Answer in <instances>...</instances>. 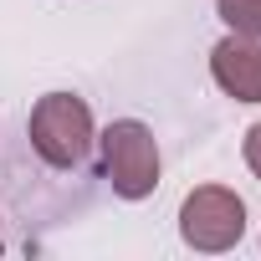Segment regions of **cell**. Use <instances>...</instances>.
Returning a JSON list of instances; mask_svg holds the SVG:
<instances>
[{
	"mask_svg": "<svg viewBox=\"0 0 261 261\" xmlns=\"http://www.w3.org/2000/svg\"><path fill=\"white\" fill-rule=\"evenodd\" d=\"M0 246H6V241H0Z\"/></svg>",
	"mask_w": 261,
	"mask_h": 261,
	"instance_id": "obj_7",
	"label": "cell"
},
{
	"mask_svg": "<svg viewBox=\"0 0 261 261\" xmlns=\"http://www.w3.org/2000/svg\"><path fill=\"white\" fill-rule=\"evenodd\" d=\"M241 154H246V169L261 179V123H251V128H246V144H241Z\"/></svg>",
	"mask_w": 261,
	"mask_h": 261,
	"instance_id": "obj_6",
	"label": "cell"
},
{
	"mask_svg": "<svg viewBox=\"0 0 261 261\" xmlns=\"http://www.w3.org/2000/svg\"><path fill=\"white\" fill-rule=\"evenodd\" d=\"M215 16L236 36H256L261 41V0H215Z\"/></svg>",
	"mask_w": 261,
	"mask_h": 261,
	"instance_id": "obj_5",
	"label": "cell"
},
{
	"mask_svg": "<svg viewBox=\"0 0 261 261\" xmlns=\"http://www.w3.org/2000/svg\"><path fill=\"white\" fill-rule=\"evenodd\" d=\"M179 236L195 251H230L246 236V200L225 185H200L179 205Z\"/></svg>",
	"mask_w": 261,
	"mask_h": 261,
	"instance_id": "obj_3",
	"label": "cell"
},
{
	"mask_svg": "<svg viewBox=\"0 0 261 261\" xmlns=\"http://www.w3.org/2000/svg\"><path fill=\"white\" fill-rule=\"evenodd\" d=\"M102 174L113 185L118 200H149L159 190V144H154V128L139 118H113L102 128Z\"/></svg>",
	"mask_w": 261,
	"mask_h": 261,
	"instance_id": "obj_2",
	"label": "cell"
},
{
	"mask_svg": "<svg viewBox=\"0 0 261 261\" xmlns=\"http://www.w3.org/2000/svg\"><path fill=\"white\" fill-rule=\"evenodd\" d=\"M210 77L236 102H261V41L256 36H225L210 51Z\"/></svg>",
	"mask_w": 261,
	"mask_h": 261,
	"instance_id": "obj_4",
	"label": "cell"
},
{
	"mask_svg": "<svg viewBox=\"0 0 261 261\" xmlns=\"http://www.w3.org/2000/svg\"><path fill=\"white\" fill-rule=\"evenodd\" d=\"M26 139H31V149H36L51 169H77V164L92 154V144H97V134H92V108H87L77 92H46V97L31 108V118H26Z\"/></svg>",
	"mask_w": 261,
	"mask_h": 261,
	"instance_id": "obj_1",
	"label": "cell"
}]
</instances>
